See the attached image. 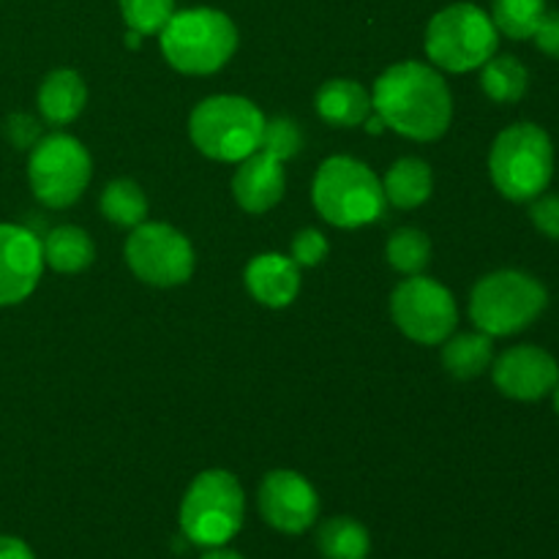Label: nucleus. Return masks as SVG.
I'll use <instances>...</instances> for the list:
<instances>
[{"mask_svg":"<svg viewBox=\"0 0 559 559\" xmlns=\"http://www.w3.org/2000/svg\"><path fill=\"white\" fill-rule=\"evenodd\" d=\"M391 314L399 331L418 344H442L459 322L451 289L420 273L393 289Z\"/></svg>","mask_w":559,"mask_h":559,"instance_id":"11","label":"nucleus"},{"mask_svg":"<svg viewBox=\"0 0 559 559\" xmlns=\"http://www.w3.org/2000/svg\"><path fill=\"white\" fill-rule=\"evenodd\" d=\"M162 55L180 74L205 76L224 69L238 49V27L218 9L175 11L158 33Z\"/></svg>","mask_w":559,"mask_h":559,"instance_id":"2","label":"nucleus"},{"mask_svg":"<svg viewBox=\"0 0 559 559\" xmlns=\"http://www.w3.org/2000/svg\"><path fill=\"white\" fill-rule=\"evenodd\" d=\"M41 271V240L20 224H0V306H14L31 298Z\"/></svg>","mask_w":559,"mask_h":559,"instance_id":"13","label":"nucleus"},{"mask_svg":"<svg viewBox=\"0 0 559 559\" xmlns=\"http://www.w3.org/2000/svg\"><path fill=\"white\" fill-rule=\"evenodd\" d=\"M93 162L87 147L69 134H49L36 142L27 162L33 194L47 207L74 205L87 189Z\"/></svg>","mask_w":559,"mask_h":559,"instance_id":"9","label":"nucleus"},{"mask_svg":"<svg viewBox=\"0 0 559 559\" xmlns=\"http://www.w3.org/2000/svg\"><path fill=\"white\" fill-rule=\"evenodd\" d=\"M388 262L404 276H418L431 260V243L420 229L404 227L388 240Z\"/></svg>","mask_w":559,"mask_h":559,"instance_id":"26","label":"nucleus"},{"mask_svg":"<svg viewBox=\"0 0 559 559\" xmlns=\"http://www.w3.org/2000/svg\"><path fill=\"white\" fill-rule=\"evenodd\" d=\"M549 295L524 271H495L480 278L469 298V317L486 336H513L544 314Z\"/></svg>","mask_w":559,"mask_h":559,"instance_id":"6","label":"nucleus"},{"mask_svg":"<svg viewBox=\"0 0 559 559\" xmlns=\"http://www.w3.org/2000/svg\"><path fill=\"white\" fill-rule=\"evenodd\" d=\"M530 218L546 238L559 240V194L535 197L533 207H530Z\"/></svg>","mask_w":559,"mask_h":559,"instance_id":"31","label":"nucleus"},{"mask_svg":"<svg viewBox=\"0 0 559 559\" xmlns=\"http://www.w3.org/2000/svg\"><path fill=\"white\" fill-rule=\"evenodd\" d=\"M317 549L325 559H366L371 551V535L358 519L333 516L317 530Z\"/></svg>","mask_w":559,"mask_h":559,"instance_id":"22","label":"nucleus"},{"mask_svg":"<svg viewBox=\"0 0 559 559\" xmlns=\"http://www.w3.org/2000/svg\"><path fill=\"white\" fill-rule=\"evenodd\" d=\"M559 382L555 355L533 344L506 349L495 364V385L516 402H538L549 396Z\"/></svg>","mask_w":559,"mask_h":559,"instance_id":"14","label":"nucleus"},{"mask_svg":"<svg viewBox=\"0 0 559 559\" xmlns=\"http://www.w3.org/2000/svg\"><path fill=\"white\" fill-rule=\"evenodd\" d=\"M500 31L491 16L475 3L445 5L426 27V55L440 69L464 74L497 55Z\"/></svg>","mask_w":559,"mask_h":559,"instance_id":"7","label":"nucleus"},{"mask_svg":"<svg viewBox=\"0 0 559 559\" xmlns=\"http://www.w3.org/2000/svg\"><path fill=\"white\" fill-rule=\"evenodd\" d=\"M3 131L16 151H33L36 142L41 140V126H38L36 118H31V115L25 112L9 115V118H5Z\"/></svg>","mask_w":559,"mask_h":559,"instance_id":"30","label":"nucleus"},{"mask_svg":"<svg viewBox=\"0 0 559 559\" xmlns=\"http://www.w3.org/2000/svg\"><path fill=\"white\" fill-rule=\"evenodd\" d=\"M328 240L320 229H300L293 238V260L298 267H314L328 257Z\"/></svg>","mask_w":559,"mask_h":559,"instance_id":"29","label":"nucleus"},{"mask_svg":"<svg viewBox=\"0 0 559 559\" xmlns=\"http://www.w3.org/2000/svg\"><path fill=\"white\" fill-rule=\"evenodd\" d=\"M311 200L328 224L344 229L377 222L388 202L380 178L353 156H331L322 162L311 186Z\"/></svg>","mask_w":559,"mask_h":559,"instance_id":"3","label":"nucleus"},{"mask_svg":"<svg viewBox=\"0 0 559 559\" xmlns=\"http://www.w3.org/2000/svg\"><path fill=\"white\" fill-rule=\"evenodd\" d=\"M495 360V344L486 333H459V336H448L445 347H442V366L448 374L459 377V380H473V377L484 374Z\"/></svg>","mask_w":559,"mask_h":559,"instance_id":"21","label":"nucleus"},{"mask_svg":"<svg viewBox=\"0 0 559 559\" xmlns=\"http://www.w3.org/2000/svg\"><path fill=\"white\" fill-rule=\"evenodd\" d=\"M484 93L497 104H513L527 93L530 71L513 55H495L480 66Z\"/></svg>","mask_w":559,"mask_h":559,"instance_id":"23","label":"nucleus"},{"mask_svg":"<svg viewBox=\"0 0 559 559\" xmlns=\"http://www.w3.org/2000/svg\"><path fill=\"white\" fill-rule=\"evenodd\" d=\"M265 115L243 96H211L189 118L191 142L216 162H243L260 151Z\"/></svg>","mask_w":559,"mask_h":559,"instance_id":"8","label":"nucleus"},{"mask_svg":"<svg viewBox=\"0 0 559 559\" xmlns=\"http://www.w3.org/2000/svg\"><path fill=\"white\" fill-rule=\"evenodd\" d=\"M371 109L388 129L418 142L440 140L453 118V96L440 71L404 60L382 71L371 93Z\"/></svg>","mask_w":559,"mask_h":559,"instance_id":"1","label":"nucleus"},{"mask_svg":"<svg viewBox=\"0 0 559 559\" xmlns=\"http://www.w3.org/2000/svg\"><path fill=\"white\" fill-rule=\"evenodd\" d=\"M126 27L140 36H158L175 14V0H118Z\"/></svg>","mask_w":559,"mask_h":559,"instance_id":"27","label":"nucleus"},{"mask_svg":"<svg viewBox=\"0 0 559 559\" xmlns=\"http://www.w3.org/2000/svg\"><path fill=\"white\" fill-rule=\"evenodd\" d=\"M126 262L140 282L178 287L194 273V249L189 238L169 224L142 222L126 240Z\"/></svg>","mask_w":559,"mask_h":559,"instance_id":"10","label":"nucleus"},{"mask_svg":"<svg viewBox=\"0 0 559 559\" xmlns=\"http://www.w3.org/2000/svg\"><path fill=\"white\" fill-rule=\"evenodd\" d=\"M435 189V178H431V167L420 158L407 156L399 158L391 169H388L385 180H382V191L391 205L402 207V211H413V207L424 205Z\"/></svg>","mask_w":559,"mask_h":559,"instance_id":"19","label":"nucleus"},{"mask_svg":"<svg viewBox=\"0 0 559 559\" xmlns=\"http://www.w3.org/2000/svg\"><path fill=\"white\" fill-rule=\"evenodd\" d=\"M102 213L120 227H136L147 216V197L131 178H118L104 189Z\"/></svg>","mask_w":559,"mask_h":559,"instance_id":"25","label":"nucleus"},{"mask_svg":"<svg viewBox=\"0 0 559 559\" xmlns=\"http://www.w3.org/2000/svg\"><path fill=\"white\" fill-rule=\"evenodd\" d=\"M246 289L257 304L284 309L300 293V267L293 257L260 254L246 265Z\"/></svg>","mask_w":559,"mask_h":559,"instance_id":"16","label":"nucleus"},{"mask_svg":"<svg viewBox=\"0 0 559 559\" xmlns=\"http://www.w3.org/2000/svg\"><path fill=\"white\" fill-rule=\"evenodd\" d=\"M546 0H495L491 3V22L508 38H533L538 31L540 20L546 14Z\"/></svg>","mask_w":559,"mask_h":559,"instance_id":"24","label":"nucleus"},{"mask_svg":"<svg viewBox=\"0 0 559 559\" xmlns=\"http://www.w3.org/2000/svg\"><path fill=\"white\" fill-rule=\"evenodd\" d=\"M260 513L278 533L300 535L320 519V497L300 473L273 469L260 486Z\"/></svg>","mask_w":559,"mask_h":559,"instance_id":"12","label":"nucleus"},{"mask_svg":"<svg viewBox=\"0 0 559 559\" xmlns=\"http://www.w3.org/2000/svg\"><path fill=\"white\" fill-rule=\"evenodd\" d=\"M551 399H555V413L559 415V382H557L555 391H551Z\"/></svg>","mask_w":559,"mask_h":559,"instance_id":"35","label":"nucleus"},{"mask_svg":"<svg viewBox=\"0 0 559 559\" xmlns=\"http://www.w3.org/2000/svg\"><path fill=\"white\" fill-rule=\"evenodd\" d=\"M200 559H246V557L238 555L235 549H229V546H213V549H205V555Z\"/></svg>","mask_w":559,"mask_h":559,"instance_id":"34","label":"nucleus"},{"mask_svg":"<svg viewBox=\"0 0 559 559\" xmlns=\"http://www.w3.org/2000/svg\"><path fill=\"white\" fill-rule=\"evenodd\" d=\"M489 175L508 200L530 202L540 197L555 175L551 136L535 123L508 126L491 145Z\"/></svg>","mask_w":559,"mask_h":559,"instance_id":"4","label":"nucleus"},{"mask_svg":"<svg viewBox=\"0 0 559 559\" xmlns=\"http://www.w3.org/2000/svg\"><path fill=\"white\" fill-rule=\"evenodd\" d=\"M533 38L540 52L559 60V11H546Z\"/></svg>","mask_w":559,"mask_h":559,"instance_id":"32","label":"nucleus"},{"mask_svg":"<svg viewBox=\"0 0 559 559\" xmlns=\"http://www.w3.org/2000/svg\"><path fill=\"white\" fill-rule=\"evenodd\" d=\"M246 495L227 469H205L191 480L180 502V530L202 549L227 546L243 527Z\"/></svg>","mask_w":559,"mask_h":559,"instance_id":"5","label":"nucleus"},{"mask_svg":"<svg viewBox=\"0 0 559 559\" xmlns=\"http://www.w3.org/2000/svg\"><path fill=\"white\" fill-rule=\"evenodd\" d=\"M300 142H304V136H300L298 123H295L293 118H284L282 115V118L265 120L260 151L271 153L278 162H287V158H293L295 153L300 151Z\"/></svg>","mask_w":559,"mask_h":559,"instance_id":"28","label":"nucleus"},{"mask_svg":"<svg viewBox=\"0 0 559 559\" xmlns=\"http://www.w3.org/2000/svg\"><path fill=\"white\" fill-rule=\"evenodd\" d=\"M287 189L284 162L265 151H254L240 162L233 178V194L238 205L249 213H265L276 205Z\"/></svg>","mask_w":559,"mask_h":559,"instance_id":"15","label":"nucleus"},{"mask_svg":"<svg viewBox=\"0 0 559 559\" xmlns=\"http://www.w3.org/2000/svg\"><path fill=\"white\" fill-rule=\"evenodd\" d=\"M0 559H36L31 546L14 535H0Z\"/></svg>","mask_w":559,"mask_h":559,"instance_id":"33","label":"nucleus"},{"mask_svg":"<svg viewBox=\"0 0 559 559\" xmlns=\"http://www.w3.org/2000/svg\"><path fill=\"white\" fill-rule=\"evenodd\" d=\"M85 102V82L74 69L49 71L38 87V109H41V118L52 126H66L80 118Z\"/></svg>","mask_w":559,"mask_h":559,"instance_id":"17","label":"nucleus"},{"mask_svg":"<svg viewBox=\"0 0 559 559\" xmlns=\"http://www.w3.org/2000/svg\"><path fill=\"white\" fill-rule=\"evenodd\" d=\"M44 265H49L58 273H80L96 257V246H93L91 235L80 227H55L52 233L44 238Z\"/></svg>","mask_w":559,"mask_h":559,"instance_id":"20","label":"nucleus"},{"mask_svg":"<svg viewBox=\"0 0 559 559\" xmlns=\"http://www.w3.org/2000/svg\"><path fill=\"white\" fill-rule=\"evenodd\" d=\"M314 107L331 126H360L371 112V96L355 80H328L317 91Z\"/></svg>","mask_w":559,"mask_h":559,"instance_id":"18","label":"nucleus"}]
</instances>
